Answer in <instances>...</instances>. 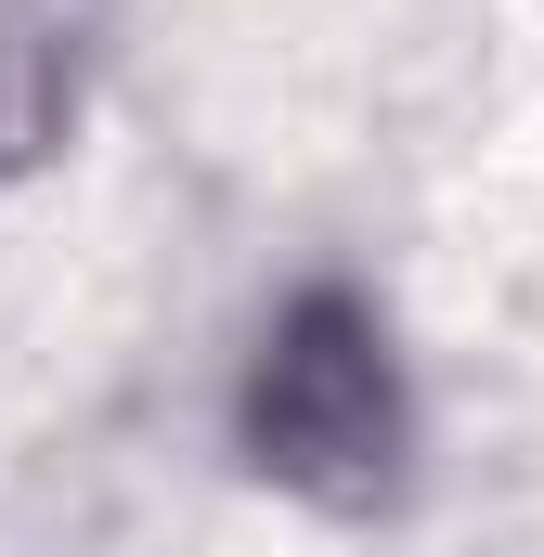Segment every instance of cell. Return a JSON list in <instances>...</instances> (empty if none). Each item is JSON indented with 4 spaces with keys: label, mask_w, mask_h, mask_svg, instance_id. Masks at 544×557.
Wrapping results in <instances>:
<instances>
[{
    "label": "cell",
    "mask_w": 544,
    "mask_h": 557,
    "mask_svg": "<svg viewBox=\"0 0 544 557\" xmlns=\"http://www.w3.org/2000/svg\"><path fill=\"white\" fill-rule=\"evenodd\" d=\"M247 454L311 506H376L403 480V376L350 285L285 298L247 363Z\"/></svg>",
    "instance_id": "6da1fadb"
},
{
    "label": "cell",
    "mask_w": 544,
    "mask_h": 557,
    "mask_svg": "<svg viewBox=\"0 0 544 557\" xmlns=\"http://www.w3.org/2000/svg\"><path fill=\"white\" fill-rule=\"evenodd\" d=\"M91 0H0V169H26L39 143L78 117V65H91Z\"/></svg>",
    "instance_id": "7a4b0ae2"
}]
</instances>
